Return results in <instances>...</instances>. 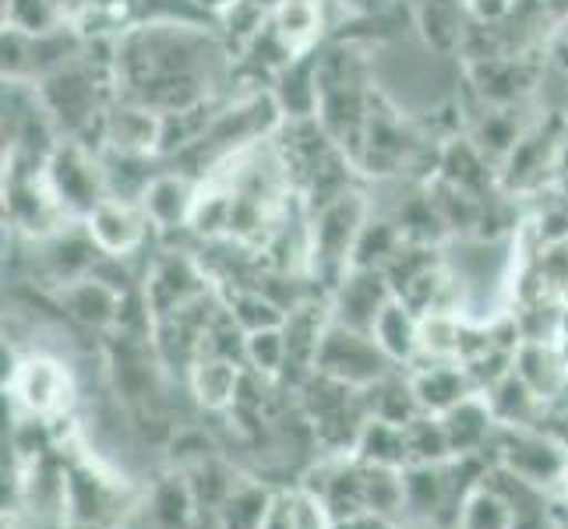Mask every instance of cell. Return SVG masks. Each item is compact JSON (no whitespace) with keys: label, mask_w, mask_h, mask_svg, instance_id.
I'll list each match as a JSON object with an SVG mask.
<instances>
[{"label":"cell","mask_w":568,"mask_h":529,"mask_svg":"<svg viewBox=\"0 0 568 529\" xmlns=\"http://www.w3.org/2000/svg\"><path fill=\"white\" fill-rule=\"evenodd\" d=\"M116 95L160 113L215 100L226 47L202 22H139L113 39Z\"/></svg>","instance_id":"1"},{"label":"cell","mask_w":568,"mask_h":529,"mask_svg":"<svg viewBox=\"0 0 568 529\" xmlns=\"http://www.w3.org/2000/svg\"><path fill=\"white\" fill-rule=\"evenodd\" d=\"M375 212L361 191H343L336 199L315 205L307 220V268L315 272L322 283H328V293L346 276V268L354 265V247L367 223V215Z\"/></svg>","instance_id":"2"},{"label":"cell","mask_w":568,"mask_h":529,"mask_svg":"<svg viewBox=\"0 0 568 529\" xmlns=\"http://www.w3.org/2000/svg\"><path fill=\"white\" fill-rule=\"evenodd\" d=\"M47 184L57 194L61 208L71 215V220L82 223L85 215L100 205L110 184H106V170H103V155L95 145L78 142V139H61L43 163Z\"/></svg>","instance_id":"3"},{"label":"cell","mask_w":568,"mask_h":529,"mask_svg":"<svg viewBox=\"0 0 568 529\" xmlns=\"http://www.w3.org/2000/svg\"><path fill=\"white\" fill-rule=\"evenodd\" d=\"M315 370H322V375L336 378L343 385L371 388L375 382H382L385 375H392L396 364L385 357V349L375 343L371 332L346 328L339 322H332L325 328V336H322L318 357H315Z\"/></svg>","instance_id":"4"},{"label":"cell","mask_w":568,"mask_h":529,"mask_svg":"<svg viewBox=\"0 0 568 529\" xmlns=\"http://www.w3.org/2000/svg\"><path fill=\"white\" fill-rule=\"evenodd\" d=\"M495 456L505 474L551 491L568 462V448L540 427H501L495 438Z\"/></svg>","instance_id":"5"},{"label":"cell","mask_w":568,"mask_h":529,"mask_svg":"<svg viewBox=\"0 0 568 529\" xmlns=\"http://www.w3.org/2000/svg\"><path fill=\"white\" fill-rule=\"evenodd\" d=\"M8 385V396L26 409L29 417L39 420H57L74 399V382L68 367L43 353H29L14 364Z\"/></svg>","instance_id":"6"},{"label":"cell","mask_w":568,"mask_h":529,"mask_svg":"<svg viewBox=\"0 0 568 529\" xmlns=\"http://www.w3.org/2000/svg\"><path fill=\"white\" fill-rule=\"evenodd\" d=\"M82 223L103 258H113V262L131 258L134 251H142L152 230L145 208L134 199H116V194H106Z\"/></svg>","instance_id":"7"},{"label":"cell","mask_w":568,"mask_h":529,"mask_svg":"<svg viewBox=\"0 0 568 529\" xmlns=\"http://www.w3.org/2000/svg\"><path fill=\"white\" fill-rule=\"evenodd\" d=\"M199 202H202V176H194L187 170H155L139 199L152 230L160 233L187 230L194 223Z\"/></svg>","instance_id":"8"},{"label":"cell","mask_w":568,"mask_h":529,"mask_svg":"<svg viewBox=\"0 0 568 529\" xmlns=\"http://www.w3.org/2000/svg\"><path fill=\"white\" fill-rule=\"evenodd\" d=\"M392 297H396V289H392V283L382 268H357L354 265V268H346V276L336 283V289H332V297H328L332 322H339L346 328L371 332Z\"/></svg>","instance_id":"9"},{"label":"cell","mask_w":568,"mask_h":529,"mask_svg":"<svg viewBox=\"0 0 568 529\" xmlns=\"http://www.w3.org/2000/svg\"><path fill=\"white\" fill-rule=\"evenodd\" d=\"M205 293H209V286H205L202 265L178 251L163 254L145 279V301H149V311L155 322L166 315H178V311H184L187 304L202 301Z\"/></svg>","instance_id":"10"},{"label":"cell","mask_w":568,"mask_h":529,"mask_svg":"<svg viewBox=\"0 0 568 529\" xmlns=\"http://www.w3.org/2000/svg\"><path fill=\"white\" fill-rule=\"evenodd\" d=\"M163 145V113L145 103H134L116 95L103 116L100 149L128 152V155H160Z\"/></svg>","instance_id":"11"},{"label":"cell","mask_w":568,"mask_h":529,"mask_svg":"<svg viewBox=\"0 0 568 529\" xmlns=\"http://www.w3.org/2000/svg\"><path fill=\"white\" fill-rule=\"evenodd\" d=\"M565 139L544 131V124H534L523 131V139L516 149L505 155L501 163V187L505 191H534L540 187L547 176L561 170V155H565Z\"/></svg>","instance_id":"12"},{"label":"cell","mask_w":568,"mask_h":529,"mask_svg":"<svg viewBox=\"0 0 568 529\" xmlns=\"http://www.w3.org/2000/svg\"><path fill=\"white\" fill-rule=\"evenodd\" d=\"M241 364L244 360L223 357V353H199V357L187 364L191 396L199 399L202 409H209V414H226V409L241 403V391L247 385Z\"/></svg>","instance_id":"13"},{"label":"cell","mask_w":568,"mask_h":529,"mask_svg":"<svg viewBox=\"0 0 568 529\" xmlns=\"http://www.w3.org/2000/svg\"><path fill=\"white\" fill-rule=\"evenodd\" d=\"M124 293L128 289L113 286L110 279L100 276V272H89V276L61 286V307L68 311L71 322L95 328V332H110V328H116V322H121Z\"/></svg>","instance_id":"14"},{"label":"cell","mask_w":568,"mask_h":529,"mask_svg":"<svg viewBox=\"0 0 568 529\" xmlns=\"http://www.w3.org/2000/svg\"><path fill=\"white\" fill-rule=\"evenodd\" d=\"M448 445H453V459H466V456H484L487 445H495L498 438V420L487 406L484 391H474L463 403H456L453 409L442 414Z\"/></svg>","instance_id":"15"},{"label":"cell","mask_w":568,"mask_h":529,"mask_svg":"<svg viewBox=\"0 0 568 529\" xmlns=\"http://www.w3.org/2000/svg\"><path fill=\"white\" fill-rule=\"evenodd\" d=\"M516 375L544 403H551L568 388V349L558 339H523L516 349Z\"/></svg>","instance_id":"16"},{"label":"cell","mask_w":568,"mask_h":529,"mask_svg":"<svg viewBox=\"0 0 568 529\" xmlns=\"http://www.w3.org/2000/svg\"><path fill=\"white\" fill-rule=\"evenodd\" d=\"M414 391H417V403L424 414H445V409H453L456 403H463L466 396H474V382H469L463 360H442V364H427V367H417L414 375Z\"/></svg>","instance_id":"17"},{"label":"cell","mask_w":568,"mask_h":529,"mask_svg":"<svg viewBox=\"0 0 568 529\" xmlns=\"http://www.w3.org/2000/svg\"><path fill=\"white\" fill-rule=\"evenodd\" d=\"M375 343L385 349V357L396 367H414L420 357V315L403 297H392L371 328Z\"/></svg>","instance_id":"18"},{"label":"cell","mask_w":568,"mask_h":529,"mask_svg":"<svg viewBox=\"0 0 568 529\" xmlns=\"http://www.w3.org/2000/svg\"><path fill=\"white\" fill-rule=\"evenodd\" d=\"M325 4L328 0H276L272 29H276V35L293 57L318 50V39L325 29Z\"/></svg>","instance_id":"19"},{"label":"cell","mask_w":568,"mask_h":529,"mask_svg":"<svg viewBox=\"0 0 568 529\" xmlns=\"http://www.w3.org/2000/svg\"><path fill=\"white\" fill-rule=\"evenodd\" d=\"M484 399H487V406H491L498 427H537L540 414L547 409V403L516 375V370L513 375H505L498 385L487 388Z\"/></svg>","instance_id":"20"},{"label":"cell","mask_w":568,"mask_h":529,"mask_svg":"<svg viewBox=\"0 0 568 529\" xmlns=\"http://www.w3.org/2000/svg\"><path fill=\"white\" fill-rule=\"evenodd\" d=\"M513 522H516L513 498H508L498 487V480L487 474L474 491L466 495L456 529H513Z\"/></svg>","instance_id":"21"},{"label":"cell","mask_w":568,"mask_h":529,"mask_svg":"<svg viewBox=\"0 0 568 529\" xmlns=\"http://www.w3.org/2000/svg\"><path fill=\"white\" fill-rule=\"evenodd\" d=\"M367 466H388V469H406L409 466V445H406V430L392 420L382 417H367L361 427L354 452Z\"/></svg>","instance_id":"22"},{"label":"cell","mask_w":568,"mask_h":529,"mask_svg":"<svg viewBox=\"0 0 568 529\" xmlns=\"http://www.w3.org/2000/svg\"><path fill=\"white\" fill-rule=\"evenodd\" d=\"M364 403H367V414L371 417H382V420H392L406 427L417 414H424L420 403H417V391H414V382L403 378V375H385L382 382H375L371 388H364Z\"/></svg>","instance_id":"23"},{"label":"cell","mask_w":568,"mask_h":529,"mask_svg":"<svg viewBox=\"0 0 568 529\" xmlns=\"http://www.w3.org/2000/svg\"><path fill=\"white\" fill-rule=\"evenodd\" d=\"M406 244L403 237V230L396 226V220L392 215H375L371 212L367 215V223L361 230V237H357V247H354V265L357 268H388V262L396 258L399 247ZM349 265V268H354Z\"/></svg>","instance_id":"24"},{"label":"cell","mask_w":568,"mask_h":529,"mask_svg":"<svg viewBox=\"0 0 568 529\" xmlns=\"http://www.w3.org/2000/svg\"><path fill=\"white\" fill-rule=\"evenodd\" d=\"M272 495L276 491H265L254 480H237L226 501L215 508V522H220V529H262Z\"/></svg>","instance_id":"25"},{"label":"cell","mask_w":568,"mask_h":529,"mask_svg":"<svg viewBox=\"0 0 568 529\" xmlns=\"http://www.w3.org/2000/svg\"><path fill=\"white\" fill-rule=\"evenodd\" d=\"M286 328L283 325H268L258 332H244V364L251 367L254 378L272 382L286 375Z\"/></svg>","instance_id":"26"},{"label":"cell","mask_w":568,"mask_h":529,"mask_svg":"<svg viewBox=\"0 0 568 529\" xmlns=\"http://www.w3.org/2000/svg\"><path fill=\"white\" fill-rule=\"evenodd\" d=\"M71 26V11L64 0H4V29L43 35Z\"/></svg>","instance_id":"27"},{"label":"cell","mask_w":568,"mask_h":529,"mask_svg":"<svg viewBox=\"0 0 568 529\" xmlns=\"http://www.w3.org/2000/svg\"><path fill=\"white\" fill-rule=\"evenodd\" d=\"M152 516L160 529H194V519H199V501H194V491L184 474L160 480L152 495Z\"/></svg>","instance_id":"28"},{"label":"cell","mask_w":568,"mask_h":529,"mask_svg":"<svg viewBox=\"0 0 568 529\" xmlns=\"http://www.w3.org/2000/svg\"><path fill=\"white\" fill-rule=\"evenodd\" d=\"M223 307L230 311V318L241 325V332H258V328H268V325H283L286 322V304L272 301L268 293H262V286H241L226 293Z\"/></svg>","instance_id":"29"},{"label":"cell","mask_w":568,"mask_h":529,"mask_svg":"<svg viewBox=\"0 0 568 529\" xmlns=\"http://www.w3.org/2000/svg\"><path fill=\"white\" fill-rule=\"evenodd\" d=\"M409 462H448L453 459V445H448L445 424L438 414H417L406 427Z\"/></svg>","instance_id":"30"},{"label":"cell","mask_w":568,"mask_h":529,"mask_svg":"<svg viewBox=\"0 0 568 529\" xmlns=\"http://www.w3.org/2000/svg\"><path fill=\"white\" fill-rule=\"evenodd\" d=\"M523 0H466L469 18L477 26H501V22H513V14L519 11Z\"/></svg>","instance_id":"31"},{"label":"cell","mask_w":568,"mask_h":529,"mask_svg":"<svg viewBox=\"0 0 568 529\" xmlns=\"http://www.w3.org/2000/svg\"><path fill=\"white\" fill-rule=\"evenodd\" d=\"M297 512H301V495L276 491L272 495V505L265 512L262 529H297Z\"/></svg>","instance_id":"32"},{"label":"cell","mask_w":568,"mask_h":529,"mask_svg":"<svg viewBox=\"0 0 568 529\" xmlns=\"http://www.w3.org/2000/svg\"><path fill=\"white\" fill-rule=\"evenodd\" d=\"M332 529H396V522L382 512H354V516L332 519Z\"/></svg>","instance_id":"33"},{"label":"cell","mask_w":568,"mask_h":529,"mask_svg":"<svg viewBox=\"0 0 568 529\" xmlns=\"http://www.w3.org/2000/svg\"><path fill=\"white\" fill-rule=\"evenodd\" d=\"M551 491H555V498L561 501V508H568V462H565L561 477H558V484L551 487Z\"/></svg>","instance_id":"34"},{"label":"cell","mask_w":568,"mask_h":529,"mask_svg":"<svg viewBox=\"0 0 568 529\" xmlns=\"http://www.w3.org/2000/svg\"><path fill=\"white\" fill-rule=\"evenodd\" d=\"M199 4H202L205 11H212V18H215V11H220V8H226L230 0H199Z\"/></svg>","instance_id":"35"},{"label":"cell","mask_w":568,"mask_h":529,"mask_svg":"<svg viewBox=\"0 0 568 529\" xmlns=\"http://www.w3.org/2000/svg\"><path fill=\"white\" fill-rule=\"evenodd\" d=\"M558 32H561V35H568V18H565V26H561Z\"/></svg>","instance_id":"36"}]
</instances>
